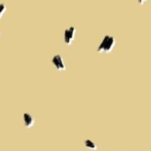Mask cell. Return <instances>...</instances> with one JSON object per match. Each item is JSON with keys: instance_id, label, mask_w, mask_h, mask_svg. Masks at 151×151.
<instances>
[{"instance_id": "5", "label": "cell", "mask_w": 151, "mask_h": 151, "mask_svg": "<svg viewBox=\"0 0 151 151\" xmlns=\"http://www.w3.org/2000/svg\"><path fill=\"white\" fill-rule=\"evenodd\" d=\"M85 146L87 147L88 148H90V149H93V150H95V149H96V144L95 143H93L91 140H89V139H87L85 141Z\"/></svg>"}, {"instance_id": "2", "label": "cell", "mask_w": 151, "mask_h": 151, "mask_svg": "<svg viewBox=\"0 0 151 151\" xmlns=\"http://www.w3.org/2000/svg\"><path fill=\"white\" fill-rule=\"evenodd\" d=\"M52 63L54 66L56 67V68L58 70H65L66 69V67H65V64H64V61H63V58L60 56V55H56L54 56L53 58H52Z\"/></svg>"}, {"instance_id": "7", "label": "cell", "mask_w": 151, "mask_h": 151, "mask_svg": "<svg viewBox=\"0 0 151 151\" xmlns=\"http://www.w3.org/2000/svg\"><path fill=\"white\" fill-rule=\"evenodd\" d=\"M137 1H138V3H139L140 5H142V4H144L145 1H147V0H137Z\"/></svg>"}, {"instance_id": "1", "label": "cell", "mask_w": 151, "mask_h": 151, "mask_svg": "<svg viewBox=\"0 0 151 151\" xmlns=\"http://www.w3.org/2000/svg\"><path fill=\"white\" fill-rule=\"evenodd\" d=\"M75 35H76V28L74 27H70L69 28H67L65 30V35H64L65 43L67 45H70L75 37Z\"/></svg>"}, {"instance_id": "3", "label": "cell", "mask_w": 151, "mask_h": 151, "mask_svg": "<svg viewBox=\"0 0 151 151\" xmlns=\"http://www.w3.org/2000/svg\"><path fill=\"white\" fill-rule=\"evenodd\" d=\"M115 43H116V39L114 37H111L109 36V38H107L106 42V44H105V47H104V49H103V52H106V53H109L114 46H115Z\"/></svg>"}, {"instance_id": "6", "label": "cell", "mask_w": 151, "mask_h": 151, "mask_svg": "<svg viewBox=\"0 0 151 151\" xmlns=\"http://www.w3.org/2000/svg\"><path fill=\"white\" fill-rule=\"evenodd\" d=\"M6 10V6L3 3L0 4V18H1V17L5 14Z\"/></svg>"}, {"instance_id": "4", "label": "cell", "mask_w": 151, "mask_h": 151, "mask_svg": "<svg viewBox=\"0 0 151 151\" xmlns=\"http://www.w3.org/2000/svg\"><path fill=\"white\" fill-rule=\"evenodd\" d=\"M23 118H24V122H25V126L27 127H31L34 125V117L33 116H31L28 113H24L23 115Z\"/></svg>"}]
</instances>
